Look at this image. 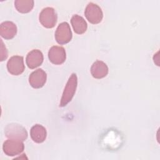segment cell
Returning a JSON list of instances; mask_svg holds the SVG:
<instances>
[{
    "label": "cell",
    "mask_w": 160,
    "mask_h": 160,
    "mask_svg": "<svg viewBox=\"0 0 160 160\" xmlns=\"http://www.w3.org/2000/svg\"><path fill=\"white\" fill-rule=\"evenodd\" d=\"M77 84V76L75 73H72L69 77L63 91L59 105L61 107L66 106L72 100L76 90Z\"/></svg>",
    "instance_id": "1"
},
{
    "label": "cell",
    "mask_w": 160,
    "mask_h": 160,
    "mask_svg": "<svg viewBox=\"0 0 160 160\" xmlns=\"http://www.w3.org/2000/svg\"><path fill=\"white\" fill-rule=\"evenodd\" d=\"M6 136L9 139L25 141L28 138V132L26 129L16 123H11L6 126L4 129Z\"/></svg>",
    "instance_id": "2"
},
{
    "label": "cell",
    "mask_w": 160,
    "mask_h": 160,
    "mask_svg": "<svg viewBox=\"0 0 160 160\" xmlns=\"http://www.w3.org/2000/svg\"><path fill=\"white\" fill-rule=\"evenodd\" d=\"M39 22L46 28H52L57 22V14L52 8H44L39 14Z\"/></svg>",
    "instance_id": "3"
},
{
    "label": "cell",
    "mask_w": 160,
    "mask_h": 160,
    "mask_svg": "<svg viewBox=\"0 0 160 160\" xmlns=\"http://www.w3.org/2000/svg\"><path fill=\"white\" fill-rule=\"evenodd\" d=\"M84 14L88 21L93 24L101 22L103 18L101 8L93 2L88 3L85 9Z\"/></svg>",
    "instance_id": "4"
},
{
    "label": "cell",
    "mask_w": 160,
    "mask_h": 160,
    "mask_svg": "<svg viewBox=\"0 0 160 160\" xmlns=\"http://www.w3.org/2000/svg\"><path fill=\"white\" fill-rule=\"evenodd\" d=\"M24 148V143L18 139H9L4 141L2 146L4 152L9 156H14L21 154Z\"/></svg>",
    "instance_id": "5"
},
{
    "label": "cell",
    "mask_w": 160,
    "mask_h": 160,
    "mask_svg": "<svg viewBox=\"0 0 160 160\" xmlns=\"http://www.w3.org/2000/svg\"><path fill=\"white\" fill-rule=\"evenodd\" d=\"M55 39L59 44L68 43L72 39V32L69 24L66 22H61L55 32Z\"/></svg>",
    "instance_id": "6"
},
{
    "label": "cell",
    "mask_w": 160,
    "mask_h": 160,
    "mask_svg": "<svg viewBox=\"0 0 160 160\" xmlns=\"http://www.w3.org/2000/svg\"><path fill=\"white\" fill-rule=\"evenodd\" d=\"M7 69L8 72L15 76L22 74L25 69L23 57L20 56H13L7 62Z\"/></svg>",
    "instance_id": "7"
},
{
    "label": "cell",
    "mask_w": 160,
    "mask_h": 160,
    "mask_svg": "<svg viewBox=\"0 0 160 160\" xmlns=\"http://www.w3.org/2000/svg\"><path fill=\"white\" fill-rule=\"evenodd\" d=\"M49 61L54 64L59 65L64 62L66 55L64 48L58 46H52L48 52Z\"/></svg>",
    "instance_id": "8"
},
{
    "label": "cell",
    "mask_w": 160,
    "mask_h": 160,
    "mask_svg": "<svg viewBox=\"0 0 160 160\" xmlns=\"http://www.w3.org/2000/svg\"><path fill=\"white\" fill-rule=\"evenodd\" d=\"M47 74L42 69H38L33 71L29 77L30 85L35 89L42 88L46 82Z\"/></svg>",
    "instance_id": "9"
},
{
    "label": "cell",
    "mask_w": 160,
    "mask_h": 160,
    "mask_svg": "<svg viewBox=\"0 0 160 160\" xmlns=\"http://www.w3.org/2000/svg\"><path fill=\"white\" fill-rule=\"evenodd\" d=\"M26 62L29 68L34 69L41 65L42 63L43 54L41 51L38 49H33L28 54Z\"/></svg>",
    "instance_id": "10"
},
{
    "label": "cell",
    "mask_w": 160,
    "mask_h": 160,
    "mask_svg": "<svg viewBox=\"0 0 160 160\" xmlns=\"http://www.w3.org/2000/svg\"><path fill=\"white\" fill-rule=\"evenodd\" d=\"M17 33V27L11 21H4L0 25V35L5 39H12Z\"/></svg>",
    "instance_id": "11"
},
{
    "label": "cell",
    "mask_w": 160,
    "mask_h": 160,
    "mask_svg": "<svg viewBox=\"0 0 160 160\" xmlns=\"http://www.w3.org/2000/svg\"><path fill=\"white\" fill-rule=\"evenodd\" d=\"M91 73L93 78L96 79H101L106 77L108 73V68L107 65L101 61H95L91 68Z\"/></svg>",
    "instance_id": "12"
},
{
    "label": "cell",
    "mask_w": 160,
    "mask_h": 160,
    "mask_svg": "<svg viewBox=\"0 0 160 160\" xmlns=\"http://www.w3.org/2000/svg\"><path fill=\"white\" fill-rule=\"evenodd\" d=\"M31 139L37 143H41L46 138L47 132L45 128L40 124H35L30 131Z\"/></svg>",
    "instance_id": "13"
},
{
    "label": "cell",
    "mask_w": 160,
    "mask_h": 160,
    "mask_svg": "<svg viewBox=\"0 0 160 160\" xmlns=\"http://www.w3.org/2000/svg\"><path fill=\"white\" fill-rule=\"evenodd\" d=\"M71 23L74 32L78 34H82L87 30V23L81 16L78 14L74 15L71 19Z\"/></svg>",
    "instance_id": "14"
},
{
    "label": "cell",
    "mask_w": 160,
    "mask_h": 160,
    "mask_svg": "<svg viewBox=\"0 0 160 160\" xmlns=\"http://www.w3.org/2000/svg\"><path fill=\"white\" fill-rule=\"evenodd\" d=\"M14 6L16 10L21 13H28L30 12L34 7V1L32 0H16Z\"/></svg>",
    "instance_id": "15"
},
{
    "label": "cell",
    "mask_w": 160,
    "mask_h": 160,
    "mask_svg": "<svg viewBox=\"0 0 160 160\" xmlns=\"http://www.w3.org/2000/svg\"><path fill=\"white\" fill-rule=\"evenodd\" d=\"M1 40V61H2L5 60L7 57H8V51L6 49V46L4 45V43Z\"/></svg>",
    "instance_id": "16"
}]
</instances>
